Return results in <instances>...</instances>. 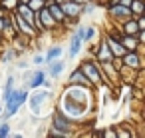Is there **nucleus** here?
Segmentation results:
<instances>
[{
  "instance_id": "412c9836",
  "label": "nucleus",
  "mask_w": 145,
  "mask_h": 138,
  "mask_svg": "<svg viewBox=\"0 0 145 138\" xmlns=\"http://www.w3.org/2000/svg\"><path fill=\"white\" fill-rule=\"evenodd\" d=\"M129 10L135 12V14H141L143 12V2H141V0H133V2L129 4Z\"/></svg>"
},
{
  "instance_id": "393cba45",
  "label": "nucleus",
  "mask_w": 145,
  "mask_h": 138,
  "mask_svg": "<svg viewBox=\"0 0 145 138\" xmlns=\"http://www.w3.org/2000/svg\"><path fill=\"white\" fill-rule=\"evenodd\" d=\"M2 6L4 8H14L16 6V0H2Z\"/></svg>"
},
{
  "instance_id": "f03ea898",
  "label": "nucleus",
  "mask_w": 145,
  "mask_h": 138,
  "mask_svg": "<svg viewBox=\"0 0 145 138\" xmlns=\"http://www.w3.org/2000/svg\"><path fill=\"white\" fill-rule=\"evenodd\" d=\"M48 90H42V92H36L32 98H28L30 100V108H32V114L34 116H40V108H42V104H44V100L48 98Z\"/></svg>"
},
{
  "instance_id": "f8f14e48",
  "label": "nucleus",
  "mask_w": 145,
  "mask_h": 138,
  "mask_svg": "<svg viewBox=\"0 0 145 138\" xmlns=\"http://www.w3.org/2000/svg\"><path fill=\"white\" fill-rule=\"evenodd\" d=\"M48 10H50V14H52V18H54L56 22H64V20H66V14L62 12V6H60V4H50Z\"/></svg>"
},
{
  "instance_id": "423d86ee",
  "label": "nucleus",
  "mask_w": 145,
  "mask_h": 138,
  "mask_svg": "<svg viewBox=\"0 0 145 138\" xmlns=\"http://www.w3.org/2000/svg\"><path fill=\"white\" fill-rule=\"evenodd\" d=\"M68 118H66V114H62V112H56L54 114V130H58L62 136H66L68 134Z\"/></svg>"
},
{
  "instance_id": "5701e85b",
  "label": "nucleus",
  "mask_w": 145,
  "mask_h": 138,
  "mask_svg": "<svg viewBox=\"0 0 145 138\" xmlns=\"http://www.w3.org/2000/svg\"><path fill=\"white\" fill-rule=\"evenodd\" d=\"M93 36H95V28H86V32H84V42L91 40Z\"/></svg>"
},
{
  "instance_id": "6e6552de",
  "label": "nucleus",
  "mask_w": 145,
  "mask_h": 138,
  "mask_svg": "<svg viewBox=\"0 0 145 138\" xmlns=\"http://www.w3.org/2000/svg\"><path fill=\"white\" fill-rule=\"evenodd\" d=\"M82 70H84V74L88 76V80H89L91 84H97V82H99V70L95 68V64L86 62V64L82 66Z\"/></svg>"
},
{
  "instance_id": "f257e3e1",
  "label": "nucleus",
  "mask_w": 145,
  "mask_h": 138,
  "mask_svg": "<svg viewBox=\"0 0 145 138\" xmlns=\"http://www.w3.org/2000/svg\"><path fill=\"white\" fill-rule=\"evenodd\" d=\"M28 100V90H12V94L8 96L6 100V112H4V118H10L18 112V108Z\"/></svg>"
},
{
  "instance_id": "39448f33",
  "label": "nucleus",
  "mask_w": 145,
  "mask_h": 138,
  "mask_svg": "<svg viewBox=\"0 0 145 138\" xmlns=\"http://www.w3.org/2000/svg\"><path fill=\"white\" fill-rule=\"evenodd\" d=\"M60 6H62V12L66 14V18H78V14L82 12V6L78 2H74V0L72 2H62Z\"/></svg>"
},
{
  "instance_id": "20e7f679",
  "label": "nucleus",
  "mask_w": 145,
  "mask_h": 138,
  "mask_svg": "<svg viewBox=\"0 0 145 138\" xmlns=\"http://www.w3.org/2000/svg\"><path fill=\"white\" fill-rule=\"evenodd\" d=\"M36 18H38V22L44 26V30H46V28H52V26L56 24V20L52 18V14H50V10H48V6H42V8L38 10Z\"/></svg>"
},
{
  "instance_id": "2eb2a0df",
  "label": "nucleus",
  "mask_w": 145,
  "mask_h": 138,
  "mask_svg": "<svg viewBox=\"0 0 145 138\" xmlns=\"http://www.w3.org/2000/svg\"><path fill=\"white\" fill-rule=\"evenodd\" d=\"M97 58H99V60H103V62H109V60H113V54L109 52V48H107V42H103V44H101V50L97 52Z\"/></svg>"
},
{
  "instance_id": "ddd939ff",
  "label": "nucleus",
  "mask_w": 145,
  "mask_h": 138,
  "mask_svg": "<svg viewBox=\"0 0 145 138\" xmlns=\"http://www.w3.org/2000/svg\"><path fill=\"white\" fill-rule=\"evenodd\" d=\"M14 22H16V26H18L24 34H28V36H32V34H34V26H30V24H28L26 20H22L20 16H16V20H14Z\"/></svg>"
},
{
  "instance_id": "7c9ffc66",
  "label": "nucleus",
  "mask_w": 145,
  "mask_h": 138,
  "mask_svg": "<svg viewBox=\"0 0 145 138\" xmlns=\"http://www.w3.org/2000/svg\"><path fill=\"white\" fill-rule=\"evenodd\" d=\"M74 2H78V4H84V2H89V0H74Z\"/></svg>"
},
{
  "instance_id": "4468645a",
  "label": "nucleus",
  "mask_w": 145,
  "mask_h": 138,
  "mask_svg": "<svg viewBox=\"0 0 145 138\" xmlns=\"http://www.w3.org/2000/svg\"><path fill=\"white\" fill-rule=\"evenodd\" d=\"M44 80H46V74H44L42 70H36L34 76H32V80H30V86H32V88H38V86L44 84Z\"/></svg>"
},
{
  "instance_id": "2f4dec72",
  "label": "nucleus",
  "mask_w": 145,
  "mask_h": 138,
  "mask_svg": "<svg viewBox=\"0 0 145 138\" xmlns=\"http://www.w3.org/2000/svg\"><path fill=\"white\" fill-rule=\"evenodd\" d=\"M20 4H28V0H20Z\"/></svg>"
},
{
  "instance_id": "6ab92c4d",
  "label": "nucleus",
  "mask_w": 145,
  "mask_h": 138,
  "mask_svg": "<svg viewBox=\"0 0 145 138\" xmlns=\"http://www.w3.org/2000/svg\"><path fill=\"white\" fill-rule=\"evenodd\" d=\"M12 90H14V78H8V82H6V88H4V92H2V100H4V102L8 100V96L12 94Z\"/></svg>"
},
{
  "instance_id": "dca6fc26",
  "label": "nucleus",
  "mask_w": 145,
  "mask_h": 138,
  "mask_svg": "<svg viewBox=\"0 0 145 138\" xmlns=\"http://www.w3.org/2000/svg\"><path fill=\"white\" fill-rule=\"evenodd\" d=\"M123 30H125V34H137L139 32V26H137V22L135 20H131V18H127L125 20V26H123Z\"/></svg>"
},
{
  "instance_id": "4be33fe9",
  "label": "nucleus",
  "mask_w": 145,
  "mask_h": 138,
  "mask_svg": "<svg viewBox=\"0 0 145 138\" xmlns=\"http://www.w3.org/2000/svg\"><path fill=\"white\" fill-rule=\"evenodd\" d=\"M28 6H30L34 12H38V10L44 6V0H28Z\"/></svg>"
},
{
  "instance_id": "9d476101",
  "label": "nucleus",
  "mask_w": 145,
  "mask_h": 138,
  "mask_svg": "<svg viewBox=\"0 0 145 138\" xmlns=\"http://www.w3.org/2000/svg\"><path fill=\"white\" fill-rule=\"evenodd\" d=\"M121 58H123V64H125V66H129V68H139V56H137L133 50H129V54L125 52Z\"/></svg>"
},
{
  "instance_id": "c85d7f7f",
  "label": "nucleus",
  "mask_w": 145,
  "mask_h": 138,
  "mask_svg": "<svg viewBox=\"0 0 145 138\" xmlns=\"http://www.w3.org/2000/svg\"><path fill=\"white\" fill-rule=\"evenodd\" d=\"M133 2V0H119V4H123V6H129Z\"/></svg>"
},
{
  "instance_id": "c756f323",
  "label": "nucleus",
  "mask_w": 145,
  "mask_h": 138,
  "mask_svg": "<svg viewBox=\"0 0 145 138\" xmlns=\"http://www.w3.org/2000/svg\"><path fill=\"white\" fill-rule=\"evenodd\" d=\"M4 24H6V20H4L2 16H0V32H2V28H4Z\"/></svg>"
},
{
  "instance_id": "0eeeda50",
  "label": "nucleus",
  "mask_w": 145,
  "mask_h": 138,
  "mask_svg": "<svg viewBox=\"0 0 145 138\" xmlns=\"http://www.w3.org/2000/svg\"><path fill=\"white\" fill-rule=\"evenodd\" d=\"M107 48H109V52L113 54V58H115V56H123V54L127 52V48H125L121 42H117L113 36H107Z\"/></svg>"
},
{
  "instance_id": "a211bd4d",
  "label": "nucleus",
  "mask_w": 145,
  "mask_h": 138,
  "mask_svg": "<svg viewBox=\"0 0 145 138\" xmlns=\"http://www.w3.org/2000/svg\"><path fill=\"white\" fill-rule=\"evenodd\" d=\"M62 56V48L60 46H54L52 50H48V54H46V60L50 62V60H56V58H60Z\"/></svg>"
},
{
  "instance_id": "aec40b11",
  "label": "nucleus",
  "mask_w": 145,
  "mask_h": 138,
  "mask_svg": "<svg viewBox=\"0 0 145 138\" xmlns=\"http://www.w3.org/2000/svg\"><path fill=\"white\" fill-rule=\"evenodd\" d=\"M62 70H64V64H62V62H54V64H52V68H50V76H52V78H56V76H60V74H62Z\"/></svg>"
},
{
  "instance_id": "7ed1b4c3",
  "label": "nucleus",
  "mask_w": 145,
  "mask_h": 138,
  "mask_svg": "<svg viewBox=\"0 0 145 138\" xmlns=\"http://www.w3.org/2000/svg\"><path fill=\"white\" fill-rule=\"evenodd\" d=\"M109 12H111L117 20H127V18H131V10H129V6H123V4H119V2L111 4V6H109Z\"/></svg>"
},
{
  "instance_id": "b1692460",
  "label": "nucleus",
  "mask_w": 145,
  "mask_h": 138,
  "mask_svg": "<svg viewBox=\"0 0 145 138\" xmlns=\"http://www.w3.org/2000/svg\"><path fill=\"white\" fill-rule=\"evenodd\" d=\"M10 126H8V122H2V124H0V138H4V136H8L10 132Z\"/></svg>"
},
{
  "instance_id": "a878e982",
  "label": "nucleus",
  "mask_w": 145,
  "mask_h": 138,
  "mask_svg": "<svg viewBox=\"0 0 145 138\" xmlns=\"http://www.w3.org/2000/svg\"><path fill=\"white\" fill-rule=\"evenodd\" d=\"M84 32H86V26H80V28H78V32H76V34L82 38V42H84Z\"/></svg>"
},
{
  "instance_id": "cd10ccee",
  "label": "nucleus",
  "mask_w": 145,
  "mask_h": 138,
  "mask_svg": "<svg viewBox=\"0 0 145 138\" xmlns=\"http://www.w3.org/2000/svg\"><path fill=\"white\" fill-rule=\"evenodd\" d=\"M42 62H44L42 56H34V64H42Z\"/></svg>"
},
{
  "instance_id": "9b49d317",
  "label": "nucleus",
  "mask_w": 145,
  "mask_h": 138,
  "mask_svg": "<svg viewBox=\"0 0 145 138\" xmlns=\"http://www.w3.org/2000/svg\"><path fill=\"white\" fill-rule=\"evenodd\" d=\"M80 50H82V38H80L78 34H74L72 40H70V56L76 58V56L80 54Z\"/></svg>"
},
{
  "instance_id": "f3484780",
  "label": "nucleus",
  "mask_w": 145,
  "mask_h": 138,
  "mask_svg": "<svg viewBox=\"0 0 145 138\" xmlns=\"http://www.w3.org/2000/svg\"><path fill=\"white\" fill-rule=\"evenodd\" d=\"M121 44H123L125 48H129V50H135V48H137V38H135L133 34H127V36L121 38Z\"/></svg>"
},
{
  "instance_id": "1a4fd4ad",
  "label": "nucleus",
  "mask_w": 145,
  "mask_h": 138,
  "mask_svg": "<svg viewBox=\"0 0 145 138\" xmlns=\"http://www.w3.org/2000/svg\"><path fill=\"white\" fill-rule=\"evenodd\" d=\"M70 84H74V86H80V84H84V86H89L91 82L88 80V76L84 74V70H82V68H76V70L70 74Z\"/></svg>"
},
{
  "instance_id": "bb28decb",
  "label": "nucleus",
  "mask_w": 145,
  "mask_h": 138,
  "mask_svg": "<svg viewBox=\"0 0 145 138\" xmlns=\"http://www.w3.org/2000/svg\"><path fill=\"white\" fill-rule=\"evenodd\" d=\"M137 26H139V30H143V28H145V20L139 18V20H137Z\"/></svg>"
}]
</instances>
